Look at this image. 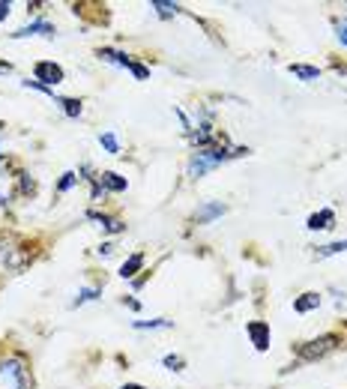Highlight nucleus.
<instances>
[{"label":"nucleus","instance_id":"14","mask_svg":"<svg viewBox=\"0 0 347 389\" xmlns=\"http://www.w3.org/2000/svg\"><path fill=\"white\" fill-rule=\"evenodd\" d=\"M13 198V177L6 174V168H0V204H9Z\"/></svg>","mask_w":347,"mask_h":389},{"label":"nucleus","instance_id":"6","mask_svg":"<svg viewBox=\"0 0 347 389\" xmlns=\"http://www.w3.org/2000/svg\"><path fill=\"white\" fill-rule=\"evenodd\" d=\"M24 36H54V24L51 22H31L27 27H18L13 39H24Z\"/></svg>","mask_w":347,"mask_h":389},{"label":"nucleus","instance_id":"7","mask_svg":"<svg viewBox=\"0 0 347 389\" xmlns=\"http://www.w3.org/2000/svg\"><path fill=\"white\" fill-rule=\"evenodd\" d=\"M219 216H225V204L213 201V204H204L201 209H197V213H195V222H197V225H210L213 219H219Z\"/></svg>","mask_w":347,"mask_h":389},{"label":"nucleus","instance_id":"8","mask_svg":"<svg viewBox=\"0 0 347 389\" xmlns=\"http://www.w3.org/2000/svg\"><path fill=\"white\" fill-rule=\"evenodd\" d=\"M99 183H102L105 192H126V177L120 174H114V171H105V174H99Z\"/></svg>","mask_w":347,"mask_h":389},{"label":"nucleus","instance_id":"31","mask_svg":"<svg viewBox=\"0 0 347 389\" xmlns=\"http://www.w3.org/2000/svg\"><path fill=\"white\" fill-rule=\"evenodd\" d=\"M120 389H144V386H138V383H126V386H120Z\"/></svg>","mask_w":347,"mask_h":389},{"label":"nucleus","instance_id":"1","mask_svg":"<svg viewBox=\"0 0 347 389\" xmlns=\"http://www.w3.org/2000/svg\"><path fill=\"white\" fill-rule=\"evenodd\" d=\"M0 381H6L13 389H33V377L22 359H6L0 363Z\"/></svg>","mask_w":347,"mask_h":389},{"label":"nucleus","instance_id":"29","mask_svg":"<svg viewBox=\"0 0 347 389\" xmlns=\"http://www.w3.org/2000/svg\"><path fill=\"white\" fill-rule=\"evenodd\" d=\"M9 15V3H0V18H6Z\"/></svg>","mask_w":347,"mask_h":389},{"label":"nucleus","instance_id":"9","mask_svg":"<svg viewBox=\"0 0 347 389\" xmlns=\"http://www.w3.org/2000/svg\"><path fill=\"white\" fill-rule=\"evenodd\" d=\"M332 225H335V213H332V209H321V213L309 216V228H312V231H330Z\"/></svg>","mask_w":347,"mask_h":389},{"label":"nucleus","instance_id":"12","mask_svg":"<svg viewBox=\"0 0 347 389\" xmlns=\"http://www.w3.org/2000/svg\"><path fill=\"white\" fill-rule=\"evenodd\" d=\"M291 72L296 78H302V81H317V78H321V69H317V66H305V63H291Z\"/></svg>","mask_w":347,"mask_h":389},{"label":"nucleus","instance_id":"3","mask_svg":"<svg viewBox=\"0 0 347 389\" xmlns=\"http://www.w3.org/2000/svg\"><path fill=\"white\" fill-rule=\"evenodd\" d=\"M27 264H31V255H27L24 248H18V246H0V267H3L6 273H22Z\"/></svg>","mask_w":347,"mask_h":389},{"label":"nucleus","instance_id":"24","mask_svg":"<svg viewBox=\"0 0 347 389\" xmlns=\"http://www.w3.org/2000/svg\"><path fill=\"white\" fill-rule=\"evenodd\" d=\"M335 33H339L341 45H347V18H344V22H341V18H339V22H335Z\"/></svg>","mask_w":347,"mask_h":389},{"label":"nucleus","instance_id":"26","mask_svg":"<svg viewBox=\"0 0 347 389\" xmlns=\"http://www.w3.org/2000/svg\"><path fill=\"white\" fill-rule=\"evenodd\" d=\"M105 231H108V234H120V231H126V225L120 222V219H111V225H108Z\"/></svg>","mask_w":347,"mask_h":389},{"label":"nucleus","instance_id":"11","mask_svg":"<svg viewBox=\"0 0 347 389\" xmlns=\"http://www.w3.org/2000/svg\"><path fill=\"white\" fill-rule=\"evenodd\" d=\"M141 267H144V255H141V252H135V255H129L126 261H123L120 276H123V278H132L135 273H141Z\"/></svg>","mask_w":347,"mask_h":389},{"label":"nucleus","instance_id":"13","mask_svg":"<svg viewBox=\"0 0 347 389\" xmlns=\"http://www.w3.org/2000/svg\"><path fill=\"white\" fill-rule=\"evenodd\" d=\"M99 57H102V60H108V63H117V66H123V69H129V63H132V60H129L126 54H120V51H111V48H99Z\"/></svg>","mask_w":347,"mask_h":389},{"label":"nucleus","instance_id":"5","mask_svg":"<svg viewBox=\"0 0 347 389\" xmlns=\"http://www.w3.org/2000/svg\"><path fill=\"white\" fill-rule=\"evenodd\" d=\"M245 335L252 338V344L257 347V351H266L273 342V333H270V324H264V321H252V324H245Z\"/></svg>","mask_w":347,"mask_h":389},{"label":"nucleus","instance_id":"4","mask_svg":"<svg viewBox=\"0 0 347 389\" xmlns=\"http://www.w3.org/2000/svg\"><path fill=\"white\" fill-rule=\"evenodd\" d=\"M63 78H66V72L57 63H51V60H39V63L33 66V81H39L42 87L54 90V84H60Z\"/></svg>","mask_w":347,"mask_h":389},{"label":"nucleus","instance_id":"19","mask_svg":"<svg viewBox=\"0 0 347 389\" xmlns=\"http://www.w3.org/2000/svg\"><path fill=\"white\" fill-rule=\"evenodd\" d=\"M174 324L165 321V317H156V321H135V329H171Z\"/></svg>","mask_w":347,"mask_h":389},{"label":"nucleus","instance_id":"15","mask_svg":"<svg viewBox=\"0 0 347 389\" xmlns=\"http://www.w3.org/2000/svg\"><path fill=\"white\" fill-rule=\"evenodd\" d=\"M150 6L156 9V15H159V18H174L177 13H180V6H177V3H165V0H153Z\"/></svg>","mask_w":347,"mask_h":389},{"label":"nucleus","instance_id":"17","mask_svg":"<svg viewBox=\"0 0 347 389\" xmlns=\"http://www.w3.org/2000/svg\"><path fill=\"white\" fill-rule=\"evenodd\" d=\"M99 144H102L111 156L120 153V141H117V135H114V132H102V135H99Z\"/></svg>","mask_w":347,"mask_h":389},{"label":"nucleus","instance_id":"25","mask_svg":"<svg viewBox=\"0 0 347 389\" xmlns=\"http://www.w3.org/2000/svg\"><path fill=\"white\" fill-rule=\"evenodd\" d=\"M18 180H22V192H24V195H31L33 189H36V186H33V180L27 177V174H18Z\"/></svg>","mask_w":347,"mask_h":389},{"label":"nucleus","instance_id":"16","mask_svg":"<svg viewBox=\"0 0 347 389\" xmlns=\"http://www.w3.org/2000/svg\"><path fill=\"white\" fill-rule=\"evenodd\" d=\"M339 252H347V239H341V243H330V246H321L317 248V261H323V257H330V255H339Z\"/></svg>","mask_w":347,"mask_h":389},{"label":"nucleus","instance_id":"30","mask_svg":"<svg viewBox=\"0 0 347 389\" xmlns=\"http://www.w3.org/2000/svg\"><path fill=\"white\" fill-rule=\"evenodd\" d=\"M3 72H13V66H9V63H0V75H3Z\"/></svg>","mask_w":347,"mask_h":389},{"label":"nucleus","instance_id":"28","mask_svg":"<svg viewBox=\"0 0 347 389\" xmlns=\"http://www.w3.org/2000/svg\"><path fill=\"white\" fill-rule=\"evenodd\" d=\"M123 303H126L129 308H132V312H138V308H141V303H138V299H132V296H129V299H123Z\"/></svg>","mask_w":347,"mask_h":389},{"label":"nucleus","instance_id":"27","mask_svg":"<svg viewBox=\"0 0 347 389\" xmlns=\"http://www.w3.org/2000/svg\"><path fill=\"white\" fill-rule=\"evenodd\" d=\"M114 252V243H102L99 246V255H111Z\"/></svg>","mask_w":347,"mask_h":389},{"label":"nucleus","instance_id":"20","mask_svg":"<svg viewBox=\"0 0 347 389\" xmlns=\"http://www.w3.org/2000/svg\"><path fill=\"white\" fill-rule=\"evenodd\" d=\"M162 365H165V368H171V372H183L186 359H183V356H177V354H168V356L162 359Z\"/></svg>","mask_w":347,"mask_h":389},{"label":"nucleus","instance_id":"10","mask_svg":"<svg viewBox=\"0 0 347 389\" xmlns=\"http://www.w3.org/2000/svg\"><path fill=\"white\" fill-rule=\"evenodd\" d=\"M317 305H321V294H314V291H309V294H302V296L293 299V312H300V315L314 312Z\"/></svg>","mask_w":347,"mask_h":389},{"label":"nucleus","instance_id":"2","mask_svg":"<svg viewBox=\"0 0 347 389\" xmlns=\"http://www.w3.org/2000/svg\"><path fill=\"white\" fill-rule=\"evenodd\" d=\"M335 344H339V335L330 333V335H321V338H312V342H302L296 347V356L305 359V363H314V359L326 356L330 351H335Z\"/></svg>","mask_w":347,"mask_h":389},{"label":"nucleus","instance_id":"21","mask_svg":"<svg viewBox=\"0 0 347 389\" xmlns=\"http://www.w3.org/2000/svg\"><path fill=\"white\" fill-rule=\"evenodd\" d=\"M96 296H99V287H84V291L75 296V303H72V305L78 308V305H84V303H90V299H96Z\"/></svg>","mask_w":347,"mask_h":389},{"label":"nucleus","instance_id":"18","mask_svg":"<svg viewBox=\"0 0 347 389\" xmlns=\"http://www.w3.org/2000/svg\"><path fill=\"white\" fill-rule=\"evenodd\" d=\"M57 105H63V111L69 114V117H81V102H78V99H60L57 96Z\"/></svg>","mask_w":347,"mask_h":389},{"label":"nucleus","instance_id":"22","mask_svg":"<svg viewBox=\"0 0 347 389\" xmlns=\"http://www.w3.org/2000/svg\"><path fill=\"white\" fill-rule=\"evenodd\" d=\"M129 72H132V75L138 78V81H144V78H150V69H147V66H141V63H135V60H132V63H129Z\"/></svg>","mask_w":347,"mask_h":389},{"label":"nucleus","instance_id":"23","mask_svg":"<svg viewBox=\"0 0 347 389\" xmlns=\"http://www.w3.org/2000/svg\"><path fill=\"white\" fill-rule=\"evenodd\" d=\"M78 183V174L75 171H66L63 174V180H60V186H57V189H60V192H69V189H72Z\"/></svg>","mask_w":347,"mask_h":389}]
</instances>
